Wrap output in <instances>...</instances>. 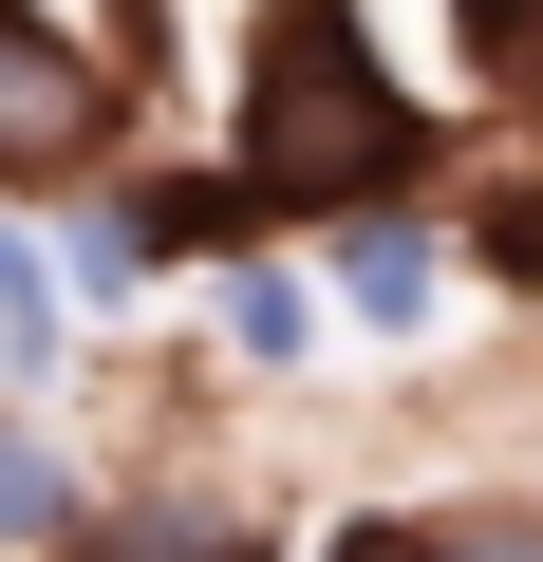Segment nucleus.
<instances>
[{
    "mask_svg": "<svg viewBox=\"0 0 543 562\" xmlns=\"http://www.w3.org/2000/svg\"><path fill=\"white\" fill-rule=\"evenodd\" d=\"M412 169V94L394 57L357 38V0H262V38H244V206H375Z\"/></svg>",
    "mask_w": 543,
    "mask_h": 562,
    "instance_id": "obj_1",
    "label": "nucleus"
},
{
    "mask_svg": "<svg viewBox=\"0 0 543 562\" xmlns=\"http://www.w3.org/2000/svg\"><path fill=\"white\" fill-rule=\"evenodd\" d=\"M94 132H113V76H94L57 20H20V0H0V188L94 169Z\"/></svg>",
    "mask_w": 543,
    "mask_h": 562,
    "instance_id": "obj_2",
    "label": "nucleus"
},
{
    "mask_svg": "<svg viewBox=\"0 0 543 562\" xmlns=\"http://www.w3.org/2000/svg\"><path fill=\"white\" fill-rule=\"evenodd\" d=\"M431 281H450V244H431V225H394V206H357V225H338V301H357L375 338H412V319H431Z\"/></svg>",
    "mask_w": 543,
    "mask_h": 562,
    "instance_id": "obj_3",
    "label": "nucleus"
},
{
    "mask_svg": "<svg viewBox=\"0 0 543 562\" xmlns=\"http://www.w3.org/2000/svg\"><path fill=\"white\" fill-rule=\"evenodd\" d=\"M76 562H262L244 525H206V506H132V525H94Z\"/></svg>",
    "mask_w": 543,
    "mask_h": 562,
    "instance_id": "obj_4",
    "label": "nucleus"
},
{
    "mask_svg": "<svg viewBox=\"0 0 543 562\" xmlns=\"http://www.w3.org/2000/svg\"><path fill=\"white\" fill-rule=\"evenodd\" d=\"M225 338H244V357H301V338H319V301H301L282 262H244V281H225Z\"/></svg>",
    "mask_w": 543,
    "mask_h": 562,
    "instance_id": "obj_5",
    "label": "nucleus"
},
{
    "mask_svg": "<svg viewBox=\"0 0 543 562\" xmlns=\"http://www.w3.org/2000/svg\"><path fill=\"white\" fill-rule=\"evenodd\" d=\"M0 357H20V375L57 357V281H38V244H20V225H0Z\"/></svg>",
    "mask_w": 543,
    "mask_h": 562,
    "instance_id": "obj_6",
    "label": "nucleus"
},
{
    "mask_svg": "<svg viewBox=\"0 0 543 562\" xmlns=\"http://www.w3.org/2000/svg\"><path fill=\"white\" fill-rule=\"evenodd\" d=\"M76 525V487H57V450H0V543H57Z\"/></svg>",
    "mask_w": 543,
    "mask_h": 562,
    "instance_id": "obj_7",
    "label": "nucleus"
},
{
    "mask_svg": "<svg viewBox=\"0 0 543 562\" xmlns=\"http://www.w3.org/2000/svg\"><path fill=\"white\" fill-rule=\"evenodd\" d=\"M431 562H543V506H468V525H431Z\"/></svg>",
    "mask_w": 543,
    "mask_h": 562,
    "instance_id": "obj_8",
    "label": "nucleus"
},
{
    "mask_svg": "<svg viewBox=\"0 0 543 562\" xmlns=\"http://www.w3.org/2000/svg\"><path fill=\"white\" fill-rule=\"evenodd\" d=\"M468 244H487L506 281H543V188H487V225H468Z\"/></svg>",
    "mask_w": 543,
    "mask_h": 562,
    "instance_id": "obj_9",
    "label": "nucleus"
},
{
    "mask_svg": "<svg viewBox=\"0 0 543 562\" xmlns=\"http://www.w3.org/2000/svg\"><path fill=\"white\" fill-rule=\"evenodd\" d=\"M338 562H431V525H338Z\"/></svg>",
    "mask_w": 543,
    "mask_h": 562,
    "instance_id": "obj_10",
    "label": "nucleus"
}]
</instances>
